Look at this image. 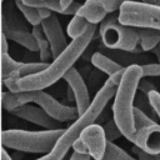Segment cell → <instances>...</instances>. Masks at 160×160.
<instances>
[{
    "instance_id": "obj_22",
    "label": "cell",
    "mask_w": 160,
    "mask_h": 160,
    "mask_svg": "<svg viewBox=\"0 0 160 160\" xmlns=\"http://www.w3.org/2000/svg\"><path fill=\"white\" fill-rule=\"evenodd\" d=\"M24 62L14 60L8 52H1V80L9 78L12 72L19 70Z\"/></svg>"
},
{
    "instance_id": "obj_31",
    "label": "cell",
    "mask_w": 160,
    "mask_h": 160,
    "mask_svg": "<svg viewBox=\"0 0 160 160\" xmlns=\"http://www.w3.org/2000/svg\"><path fill=\"white\" fill-rule=\"evenodd\" d=\"M91 155L90 154H81L78 151H74L70 156V160H91Z\"/></svg>"
},
{
    "instance_id": "obj_30",
    "label": "cell",
    "mask_w": 160,
    "mask_h": 160,
    "mask_svg": "<svg viewBox=\"0 0 160 160\" xmlns=\"http://www.w3.org/2000/svg\"><path fill=\"white\" fill-rule=\"evenodd\" d=\"M72 149H74V151H78V152H81V154H89L86 145L82 142V140L80 138L75 140V142L72 145Z\"/></svg>"
},
{
    "instance_id": "obj_13",
    "label": "cell",
    "mask_w": 160,
    "mask_h": 160,
    "mask_svg": "<svg viewBox=\"0 0 160 160\" xmlns=\"http://www.w3.org/2000/svg\"><path fill=\"white\" fill-rule=\"evenodd\" d=\"M132 144L149 154H160V125L154 121L150 125L136 129Z\"/></svg>"
},
{
    "instance_id": "obj_36",
    "label": "cell",
    "mask_w": 160,
    "mask_h": 160,
    "mask_svg": "<svg viewBox=\"0 0 160 160\" xmlns=\"http://www.w3.org/2000/svg\"><path fill=\"white\" fill-rule=\"evenodd\" d=\"M159 48H160V45H159Z\"/></svg>"
},
{
    "instance_id": "obj_33",
    "label": "cell",
    "mask_w": 160,
    "mask_h": 160,
    "mask_svg": "<svg viewBox=\"0 0 160 160\" xmlns=\"http://www.w3.org/2000/svg\"><path fill=\"white\" fill-rule=\"evenodd\" d=\"M1 160H12V158L9 155V152L6 151V149L2 146V150H1Z\"/></svg>"
},
{
    "instance_id": "obj_9",
    "label": "cell",
    "mask_w": 160,
    "mask_h": 160,
    "mask_svg": "<svg viewBox=\"0 0 160 160\" xmlns=\"http://www.w3.org/2000/svg\"><path fill=\"white\" fill-rule=\"evenodd\" d=\"M11 114L16 118L24 119L29 122L39 125L44 129H61V121L54 119L50 114H48L42 108L31 105V102L21 104L20 106L15 108Z\"/></svg>"
},
{
    "instance_id": "obj_12",
    "label": "cell",
    "mask_w": 160,
    "mask_h": 160,
    "mask_svg": "<svg viewBox=\"0 0 160 160\" xmlns=\"http://www.w3.org/2000/svg\"><path fill=\"white\" fill-rule=\"evenodd\" d=\"M62 79L66 81L68 86L72 90L74 96H75V105H76L79 116H81L89 109V106L91 104L88 86H86L82 76L79 74V71L75 68H71L65 74V76Z\"/></svg>"
},
{
    "instance_id": "obj_16",
    "label": "cell",
    "mask_w": 160,
    "mask_h": 160,
    "mask_svg": "<svg viewBox=\"0 0 160 160\" xmlns=\"http://www.w3.org/2000/svg\"><path fill=\"white\" fill-rule=\"evenodd\" d=\"M91 64L96 69H99L100 71L105 72L108 76H111L115 72H118V71H120L121 69L125 68L120 62L115 61L114 59H111L110 56H106L105 54H102L100 51L92 54V56H91Z\"/></svg>"
},
{
    "instance_id": "obj_11",
    "label": "cell",
    "mask_w": 160,
    "mask_h": 160,
    "mask_svg": "<svg viewBox=\"0 0 160 160\" xmlns=\"http://www.w3.org/2000/svg\"><path fill=\"white\" fill-rule=\"evenodd\" d=\"M41 25H42L45 36L50 42L52 56L55 58L69 45L66 41V36L62 31V28L60 25V21L58 16L54 14V11H51V14L41 19Z\"/></svg>"
},
{
    "instance_id": "obj_26",
    "label": "cell",
    "mask_w": 160,
    "mask_h": 160,
    "mask_svg": "<svg viewBox=\"0 0 160 160\" xmlns=\"http://www.w3.org/2000/svg\"><path fill=\"white\" fill-rule=\"evenodd\" d=\"M140 66H141L142 78H146V76H160V62L141 64Z\"/></svg>"
},
{
    "instance_id": "obj_15",
    "label": "cell",
    "mask_w": 160,
    "mask_h": 160,
    "mask_svg": "<svg viewBox=\"0 0 160 160\" xmlns=\"http://www.w3.org/2000/svg\"><path fill=\"white\" fill-rule=\"evenodd\" d=\"M20 1H22L26 5L38 8V9H40V8L49 9L56 14H60V15H75L82 5L78 1H74L68 8H64L61 5L60 0H20Z\"/></svg>"
},
{
    "instance_id": "obj_37",
    "label": "cell",
    "mask_w": 160,
    "mask_h": 160,
    "mask_svg": "<svg viewBox=\"0 0 160 160\" xmlns=\"http://www.w3.org/2000/svg\"><path fill=\"white\" fill-rule=\"evenodd\" d=\"M2 1H4V0H2Z\"/></svg>"
},
{
    "instance_id": "obj_27",
    "label": "cell",
    "mask_w": 160,
    "mask_h": 160,
    "mask_svg": "<svg viewBox=\"0 0 160 160\" xmlns=\"http://www.w3.org/2000/svg\"><path fill=\"white\" fill-rule=\"evenodd\" d=\"M148 98L154 111L156 112V116L160 119V92L158 90H152L148 94Z\"/></svg>"
},
{
    "instance_id": "obj_32",
    "label": "cell",
    "mask_w": 160,
    "mask_h": 160,
    "mask_svg": "<svg viewBox=\"0 0 160 160\" xmlns=\"http://www.w3.org/2000/svg\"><path fill=\"white\" fill-rule=\"evenodd\" d=\"M9 45H8V38L1 32V52H8Z\"/></svg>"
},
{
    "instance_id": "obj_20",
    "label": "cell",
    "mask_w": 160,
    "mask_h": 160,
    "mask_svg": "<svg viewBox=\"0 0 160 160\" xmlns=\"http://www.w3.org/2000/svg\"><path fill=\"white\" fill-rule=\"evenodd\" d=\"M88 25H89V21H88L84 16H81V15H79V14H75V15L71 18L70 22L68 24L66 32H68V35L70 36V39L72 40V39L80 36V35L86 30Z\"/></svg>"
},
{
    "instance_id": "obj_28",
    "label": "cell",
    "mask_w": 160,
    "mask_h": 160,
    "mask_svg": "<svg viewBox=\"0 0 160 160\" xmlns=\"http://www.w3.org/2000/svg\"><path fill=\"white\" fill-rule=\"evenodd\" d=\"M132 151L138 155L139 160H160V154H149V152L142 151L138 146H134L132 148Z\"/></svg>"
},
{
    "instance_id": "obj_34",
    "label": "cell",
    "mask_w": 160,
    "mask_h": 160,
    "mask_svg": "<svg viewBox=\"0 0 160 160\" xmlns=\"http://www.w3.org/2000/svg\"><path fill=\"white\" fill-rule=\"evenodd\" d=\"M60 2H61V5H62L64 8H68L71 2H74V0H60Z\"/></svg>"
},
{
    "instance_id": "obj_29",
    "label": "cell",
    "mask_w": 160,
    "mask_h": 160,
    "mask_svg": "<svg viewBox=\"0 0 160 160\" xmlns=\"http://www.w3.org/2000/svg\"><path fill=\"white\" fill-rule=\"evenodd\" d=\"M139 90H140L141 92H144V94L148 95L150 91L156 90V88H155L154 82H151V81H149V80H145V79H141V80L139 81Z\"/></svg>"
},
{
    "instance_id": "obj_14",
    "label": "cell",
    "mask_w": 160,
    "mask_h": 160,
    "mask_svg": "<svg viewBox=\"0 0 160 160\" xmlns=\"http://www.w3.org/2000/svg\"><path fill=\"white\" fill-rule=\"evenodd\" d=\"M1 32L6 35V38L24 48H26L30 51H39L38 40L32 35L31 31L26 29H14L8 26L5 22L1 21Z\"/></svg>"
},
{
    "instance_id": "obj_17",
    "label": "cell",
    "mask_w": 160,
    "mask_h": 160,
    "mask_svg": "<svg viewBox=\"0 0 160 160\" xmlns=\"http://www.w3.org/2000/svg\"><path fill=\"white\" fill-rule=\"evenodd\" d=\"M139 29V42L144 51L154 50L160 44V30L150 28H138Z\"/></svg>"
},
{
    "instance_id": "obj_2",
    "label": "cell",
    "mask_w": 160,
    "mask_h": 160,
    "mask_svg": "<svg viewBox=\"0 0 160 160\" xmlns=\"http://www.w3.org/2000/svg\"><path fill=\"white\" fill-rule=\"evenodd\" d=\"M124 71H125V68L121 69L120 71L115 72L114 75L109 76V79L105 81V84L100 88V90L96 92V95L91 100L89 109L81 116H79L68 129H65L64 134L59 138V140L56 141L55 146L52 148V150L50 152L45 154L44 156H41L36 160H62L65 158V155L68 154L70 148H72L75 140L80 138L81 131L86 126L94 124L98 120L99 115L104 111V109L108 105V102L110 101V99L115 96L118 86L124 75Z\"/></svg>"
},
{
    "instance_id": "obj_19",
    "label": "cell",
    "mask_w": 160,
    "mask_h": 160,
    "mask_svg": "<svg viewBox=\"0 0 160 160\" xmlns=\"http://www.w3.org/2000/svg\"><path fill=\"white\" fill-rule=\"evenodd\" d=\"M50 62H44V61H39V62H24L22 66L16 70L15 72H12L9 78H14L16 80L21 79V78H25L28 75H32V74H36V72H40L42 71L44 69H46L49 66Z\"/></svg>"
},
{
    "instance_id": "obj_6",
    "label": "cell",
    "mask_w": 160,
    "mask_h": 160,
    "mask_svg": "<svg viewBox=\"0 0 160 160\" xmlns=\"http://www.w3.org/2000/svg\"><path fill=\"white\" fill-rule=\"evenodd\" d=\"M118 18L120 22L129 26L160 30V5L128 0L120 6Z\"/></svg>"
},
{
    "instance_id": "obj_18",
    "label": "cell",
    "mask_w": 160,
    "mask_h": 160,
    "mask_svg": "<svg viewBox=\"0 0 160 160\" xmlns=\"http://www.w3.org/2000/svg\"><path fill=\"white\" fill-rule=\"evenodd\" d=\"M15 5H16L18 10L24 15V18L26 19V21L31 26H35V25H40L41 24V16H40V11H39L38 8L26 5V4H24L20 0H15Z\"/></svg>"
},
{
    "instance_id": "obj_23",
    "label": "cell",
    "mask_w": 160,
    "mask_h": 160,
    "mask_svg": "<svg viewBox=\"0 0 160 160\" xmlns=\"http://www.w3.org/2000/svg\"><path fill=\"white\" fill-rule=\"evenodd\" d=\"M102 128H104V131H105V135H106L108 141H115L116 139H119L122 135V132L119 129V126H118L116 121L114 120V118L110 119V120H108L102 125Z\"/></svg>"
},
{
    "instance_id": "obj_8",
    "label": "cell",
    "mask_w": 160,
    "mask_h": 160,
    "mask_svg": "<svg viewBox=\"0 0 160 160\" xmlns=\"http://www.w3.org/2000/svg\"><path fill=\"white\" fill-rule=\"evenodd\" d=\"M128 0H86L76 14L84 16L91 24L101 22L109 12H114Z\"/></svg>"
},
{
    "instance_id": "obj_5",
    "label": "cell",
    "mask_w": 160,
    "mask_h": 160,
    "mask_svg": "<svg viewBox=\"0 0 160 160\" xmlns=\"http://www.w3.org/2000/svg\"><path fill=\"white\" fill-rule=\"evenodd\" d=\"M100 38L110 50L132 51L139 44V29L119 21L118 15L106 16L100 22Z\"/></svg>"
},
{
    "instance_id": "obj_7",
    "label": "cell",
    "mask_w": 160,
    "mask_h": 160,
    "mask_svg": "<svg viewBox=\"0 0 160 160\" xmlns=\"http://www.w3.org/2000/svg\"><path fill=\"white\" fill-rule=\"evenodd\" d=\"M15 94L20 105L26 102H34L40 108H42L54 119L61 122L72 121L79 118L76 106L64 105L60 101H58L55 98H52L50 94L45 92L44 90H29V91H20Z\"/></svg>"
},
{
    "instance_id": "obj_1",
    "label": "cell",
    "mask_w": 160,
    "mask_h": 160,
    "mask_svg": "<svg viewBox=\"0 0 160 160\" xmlns=\"http://www.w3.org/2000/svg\"><path fill=\"white\" fill-rule=\"evenodd\" d=\"M96 25L98 24L89 22L86 30L80 36L72 39L71 42L58 56L54 58V60L49 64L46 69L40 72L19 79L16 82L18 92L29 90H44L45 88L54 85L58 80L64 78L65 74L71 68H74V64L82 55L88 45H90L96 31Z\"/></svg>"
},
{
    "instance_id": "obj_4",
    "label": "cell",
    "mask_w": 160,
    "mask_h": 160,
    "mask_svg": "<svg viewBox=\"0 0 160 160\" xmlns=\"http://www.w3.org/2000/svg\"><path fill=\"white\" fill-rule=\"evenodd\" d=\"M65 129H45L42 131L28 130H2L1 144L4 148L14 149L21 152L48 154L52 150Z\"/></svg>"
},
{
    "instance_id": "obj_35",
    "label": "cell",
    "mask_w": 160,
    "mask_h": 160,
    "mask_svg": "<svg viewBox=\"0 0 160 160\" xmlns=\"http://www.w3.org/2000/svg\"><path fill=\"white\" fill-rule=\"evenodd\" d=\"M92 160H95V159H92Z\"/></svg>"
},
{
    "instance_id": "obj_10",
    "label": "cell",
    "mask_w": 160,
    "mask_h": 160,
    "mask_svg": "<svg viewBox=\"0 0 160 160\" xmlns=\"http://www.w3.org/2000/svg\"><path fill=\"white\" fill-rule=\"evenodd\" d=\"M80 139L86 145L89 154L95 160H102L106 146H108V139L104 131V128L100 124H91L86 126L80 135Z\"/></svg>"
},
{
    "instance_id": "obj_3",
    "label": "cell",
    "mask_w": 160,
    "mask_h": 160,
    "mask_svg": "<svg viewBox=\"0 0 160 160\" xmlns=\"http://www.w3.org/2000/svg\"><path fill=\"white\" fill-rule=\"evenodd\" d=\"M142 78L141 66L139 64H131L125 68L121 81L118 86L114 96L112 115L119 129L130 142L134 141L136 128L134 120L135 98L139 90V81Z\"/></svg>"
},
{
    "instance_id": "obj_25",
    "label": "cell",
    "mask_w": 160,
    "mask_h": 160,
    "mask_svg": "<svg viewBox=\"0 0 160 160\" xmlns=\"http://www.w3.org/2000/svg\"><path fill=\"white\" fill-rule=\"evenodd\" d=\"M38 45H39V54H40V61L48 62L50 60V58L52 56V51H51V46L50 42L48 41L46 38H41L38 39Z\"/></svg>"
},
{
    "instance_id": "obj_21",
    "label": "cell",
    "mask_w": 160,
    "mask_h": 160,
    "mask_svg": "<svg viewBox=\"0 0 160 160\" xmlns=\"http://www.w3.org/2000/svg\"><path fill=\"white\" fill-rule=\"evenodd\" d=\"M102 160H139V159H134L124 149H121L120 146L114 144V141H108L106 152H105Z\"/></svg>"
},
{
    "instance_id": "obj_24",
    "label": "cell",
    "mask_w": 160,
    "mask_h": 160,
    "mask_svg": "<svg viewBox=\"0 0 160 160\" xmlns=\"http://www.w3.org/2000/svg\"><path fill=\"white\" fill-rule=\"evenodd\" d=\"M1 104H2V108L4 110L11 112L15 108L20 106L19 101H18V98H16V94L12 92V91H2L1 94Z\"/></svg>"
}]
</instances>
